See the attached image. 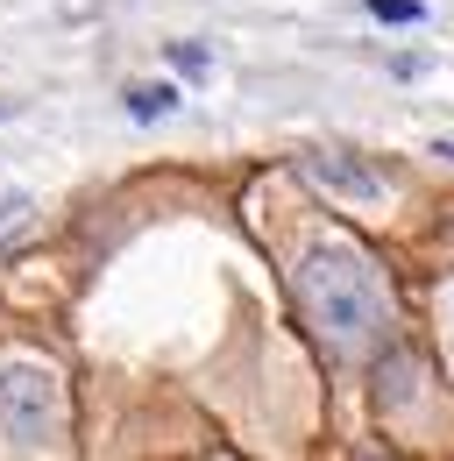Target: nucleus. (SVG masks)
<instances>
[{"instance_id": "obj_8", "label": "nucleus", "mask_w": 454, "mask_h": 461, "mask_svg": "<svg viewBox=\"0 0 454 461\" xmlns=\"http://www.w3.org/2000/svg\"><path fill=\"white\" fill-rule=\"evenodd\" d=\"M170 64H177L185 78H206V50H192V43H170Z\"/></svg>"}, {"instance_id": "obj_7", "label": "nucleus", "mask_w": 454, "mask_h": 461, "mask_svg": "<svg viewBox=\"0 0 454 461\" xmlns=\"http://www.w3.org/2000/svg\"><path fill=\"white\" fill-rule=\"evenodd\" d=\"M369 14H377V22H426L419 0H369Z\"/></svg>"}, {"instance_id": "obj_2", "label": "nucleus", "mask_w": 454, "mask_h": 461, "mask_svg": "<svg viewBox=\"0 0 454 461\" xmlns=\"http://www.w3.org/2000/svg\"><path fill=\"white\" fill-rule=\"evenodd\" d=\"M0 433L14 447H57L64 440V384L43 362H0Z\"/></svg>"}, {"instance_id": "obj_3", "label": "nucleus", "mask_w": 454, "mask_h": 461, "mask_svg": "<svg viewBox=\"0 0 454 461\" xmlns=\"http://www.w3.org/2000/svg\"><path fill=\"white\" fill-rule=\"evenodd\" d=\"M298 171L313 177V185H327V192H340V199H362V206H377L391 185L369 171L362 157H334V149H313V157H298Z\"/></svg>"}, {"instance_id": "obj_9", "label": "nucleus", "mask_w": 454, "mask_h": 461, "mask_svg": "<svg viewBox=\"0 0 454 461\" xmlns=\"http://www.w3.org/2000/svg\"><path fill=\"white\" fill-rule=\"evenodd\" d=\"M440 157H454V142H440Z\"/></svg>"}, {"instance_id": "obj_6", "label": "nucleus", "mask_w": 454, "mask_h": 461, "mask_svg": "<svg viewBox=\"0 0 454 461\" xmlns=\"http://www.w3.org/2000/svg\"><path fill=\"white\" fill-rule=\"evenodd\" d=\"M29 221H36V199L7 192V199H0V249H7V241H22V234H29Z\"/></svg>"}, {"instance_id": "obj_1", "label": "nucleus", "mask_w": 454, "mask_h": 461, "mask_svg": "<svg viewBox=\"0 0 454 461\" xmlns=\"http://www.w3.org/2000/svg\"><path fill=\"white\" fill-rule=\"evenodd\" d=\"M291 285H298V305H305L313 334L327 341V355L369 362L377 348H391V291H384V270H377L362 249L320 241V249L298 263Z\"/></svg>"}, {"instance_id": "obj_5", "label": "nucleus", "mask_w": 454, "mask_h": 461, "mask_svg": "<svg viewBox=\"0 0 454 461\" xmlns=\"http://www.w3.org/2000/svg\"><path fill=\"white\" fill-rule=\"evenodd\" d=\"M170 107H177L170 86H128V114H135V121H164Z\"/></svg>"}, {"instance_id": "obj_4", "label": "nucleus", "mask_w": 454, "mask_h": 461, "mask_svg": "<svg viewBox=\"0 0 454 461\" xmlns=\"http://www.w3.org/2000/svg\"><path fill=\"white\" fill-rule=\"evenodd\" d=\"M404 384H419V355H404V348H397L391 362H384V391H377V404L397 411V404H404Z\"/></svg>"}]
</instances>
